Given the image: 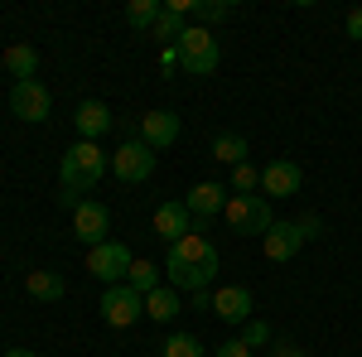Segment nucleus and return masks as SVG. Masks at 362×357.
Segmentation results:
<instances>
[{
	"label": "nucleus",
	"instance_id": "4be33fe9",
	"mask_svg": "<svg viewBox=\"0 0 362 357\" xmlns=\"http://www.w3.org/2000/svg\"><path fill=\"white\" fill-rule=\"evenodd\" d=\"M184 20H189L184 10H174V5H165V10H160V20H155V39H165V49H169V39L179 44V39H184V29H189Z\"/></svg>",
	"mask_w": 362,
	"mask_h": 357
},
{
	"label": "nucleus",
	"instance_id": "6e6552de",
	"mask_svg": "<svg viewBox=\"0 0 362 357\" xmlns=\"http://www.w3.org/2000/svg\"><path fill=\"white\" fill-rule=\"evenodd\" d=\"M131 266H136V261H131V251L121 247V242H112V237H107L102 247L87 251V271L97 275V280H107V285H126Z\"/></svg>",
	"mask_w": 362,
	"mask_h": 357
},
{
	"label": "nucleus",
	"instance_id": "bb28decb",
	"mask_svg": "<svg viewBox=\"0 0 362 357\" xmlns=\"http://www.w3.org/2000/svg\"><path fill=\"white\" fill-rule=\"evenodd\" d=\"M295 227H300V237H305V242H309V237H324V218H314V213H305Z\"/></svg>",
	"mask_w": 362,
	"mask_h": 357
},
{
	"label": "nucleus",
	"instance_id": "7c9ffc66",
	"mask_svg": "<svg viewBox=\"0 0 362 357\" xmlns=\"http://www.w3.org/2000/svg\"><path fill=\"white\" fill-rule=\"evenodd\" d=\"M5 357H39V353H34V348H10Z\"/></svg>",
	"mask_w": 362,
	"mask_h": 357
},
{
	"label": "nucleus",
	"instance_id": "423d86ee",
	"mask_svg": "<svg viewBox=\"0 0 362 357\" xmlns=\"http://www.w3.org/2000/svg\"><path fill=\"white\" fill-rule=\"evenodd\" d=\"M10 111H15L20 121H29V126H39V121L54 116V97H49V87L39 83V78H29V83L10 87Z\"/></svg>",
	"mask_w": 362,
	"mask_h": 357
},
{
	"label": "nucleus",
	"instance_id": "4468645a",
	"mask_svg": "<svg viewBox=\"0 0 362 357\" xmlns=\"http://www.w3.org/2000/svg\"><path fill=\"white\" fill-rule=\"evenodd\" d=\"M261 247H266L271 261H290V256H300L305 237H300V227H295V222H271V232L261 237Z\"/></svg>",
	"mask_w": 362,
	"mask_h": 357
},
{
	"label": "nucleus",
	"instance_id": "c756f323",
	"mask_svg": "<svg viewBox=\"0 0 362 357\" xmlns=\"http://www.w3.org/2000/svg\"><path fill=\"white\" fill-rule=\"evenodd\" d=\"M271 357H309V353H305V348H295V343H276Z\"/></svg>",
	"mask_w": 362,
	"mask_h": 357
},
{
	"label": "nucleus",
	"instance_id": "b1692460",
	"mask_svg": "<svg viewBox=\"0 0 362 357\" xmlns=\"http://www.w3.org/2000/svg\"><path fill=\"white\" fill-rule=\"evenodd\" d=\"M160 0H131L126 5V20H131V29H155V20H160Z\"/></svg>",
	"mask_w": 362,
	"mask_h": 357
},
{
	"label": "nucleus",
	"instance_id": "7ed1b4c3",
	"mask_svg": "<svg viewBox=\"0 0 362 357\" xmlns=\"http://www.w3.org/2000/svg\"><path fill=\"white\" fill-rule=\"evenodd\" d=\"M223 218H227V227H232L237 237H266L271 222H276L266 193H232L227 208H223Z\"/></svg>",
	"mask_w": 362,
	"mask_h": 357
},
{
	"label": "nucleus",
	"instance_id": "cd10ccee",
	"mask_svg": "<svg viewBox=\"0 0 362 357\" xmlns=\"http://www.w3.org/2000/svg\"><path fill=\"white\" fill-rule=\"evenodd\" d=\"M213 357H251V348L242 343V338H227V343H218V353Z\"/></svg>",
	"mask_w": 362,
	"mask_h": 357
},
{
	"label": "nucleus",
	"instance_id": "1a4fd4ad",
	"mask_svg": "<svg viewBox=\"0 0 362 357\" xmlns=\"http://www.w3.org/2000/svg\"><path fill=\"white\" fill-rule=\"evenodd\" d=\"M107 227H112V213H107L102 203H92V198L78 203V213H73V237H78L87 251L107 242Z\"/></svg>",
	"mask_w": 362,
	"mask_h": 357
},
{
	"label": "nucleus",
	"instance_id": "5701e85b",
	"mask_svg": "<svg viewBox=\"0 0 362 357\" xmlns=\"http://www.w3.org/2000/svg\"><path fill=\"white\" fill-rule=\"evenodd\" d=\"M160 353H165V357H208L194 333H169L165 343H160Z\"/></svg>",
	"mask_w": 362,
	"mask_h": 357
},
{
	"label": "nucleus",
	"instance_id": "ddd939ff",
	"mask_svg": "<svg viewBox=\"0 0 362 357\" xmlns=\"http://www.w3.org/2000/svg\"><path fill=\"white\" fill-rule=\"evenodd\" d=\"M213 314H218L223 324H247L251 319V290L247 285H223V290L213 295Z\"/></svg>",
	"mask_w": 362,
	"mask_h": 357
},
{
	"label": "nucleus",
	"instance_id": "c85d7f7f",
	"mask_svg": "<svg viewBox=\"0 0 362 357\" xmlns=\"http://www.w3.org/2000/svg\"><path fill=\"white\" fill-rule=\"evenodd\" d=\"M343 29H348L353 39H362V5H358V10H348V20H343Z\"/></svg>",
	"mask_w": 362,
	"mask_h": 357
},
{
	"label": "nucleus",
	"instance_id": "f257e3e1",
	"mask_svg": "<svg viewBox=\"0 0 362 357\" xmlns=\"http://www.w3.org/2000/svg\"><path fill=\"white\" fill-rule=\"evenodd\" d=\"M169 285L174 290H189V295H208V285H213V275H218V247L203 237V232H189V237H179L174 247H169Z\"/></svg>",
	"mask_w": 362,
	"mask_h": 357
},
{
	"label": "nucleus",
	"instance_id": "0eeeda50",
	"mask_svg": "<svg viewBox=\"0 0 362 357\" xmlns=\"http://www.w3.org/2000/svg\"><path fill=\"white\" fill-rule=\"evenodd\" d=\"M102 319L112 324V329H131L136 319H145V295H136L131 285H107V295H102Z\"/></svg>",
	"mask_w": 362,
	"mask_h": 357
},
{
	"label": "nucleus",
	"instance_id": "f03ea898",
	"mask_svg": "<svg viewBox=\"0 0 362 357\" xmlns=\"http://www.w3.org/2000/svg\"><path fill=\"white\" fill-rule=\"evenodd\" d=\"M107 169H112V160H107V155H102L92 140L68 145V150H63V160H58V189H63V193H58V203L78 213V203H87L83 193L97 189Z\"/></svg>",
	"mask_w": 362,
	"mask_h": 357
},
{
	"label": "nucleus",
	"instance_id": "aec40b11",
	"mask_svg": "<svg viewBox=\"0 0 362 357\" xmlns=\"http://www.w3.org/2000/svg\"><path fill=\"white\" fill-rule=\"evenodd\" d=\"M247 155H251L247 136H237V131H223V136L213 140V160H223V165H232V169L247 165Z\"/></svg>",
	"mask_w": 362,
	"mask_h": 357
},
{
	"label": "nucleus",
	"instance_id": "9b49d317",
	"mask_svg": "<svg viewBox=\"0 0 362 357\" xmlns=\"http://www.w3.org/2000/svg\"><path fill=\"white\" fill-rule=\"evenodd\" d=\"M179 131H184V126H179L174 111H145V116H140V140H145L150 150H169V145L179 140Z\"/></svg>",
	"mask_w": 362,
	"mask_h": 357
},
{
	"label": "nucleus",
	"instance_id": "393cba45",
	"mask_svg": "<svg viewBox=\"0 0 362 357\" xmlns=\"http://www.w3.org/2000/svg\"><path fill=\"white\" fill-rule=\"evenodd\" d=\"M232 189H237V193H256V189H261V169H251V160H247V165H237V169H232Z\"/></svg>",
	"mask_w": 362,
	"mask_h": 357
},
{
	"label": "nucleus",
	"instance_id": "9d476101",
	"mask_svg": "<svg viewBox=\"0 0 362 357\" xmlns=\"http://www.w3.org/2000/svg\"><path fill=\"white\" fill-rule=\"evenodd\" d=\"M300 184H305V169L295 160H276V165L261 169V193L266 198H290V193H300Z\"/></svg>",
	"mask_w": 362,
	"mask_h": 357
},
{
	"label": "nucleus",
	"instance_id": "dca6fc26",
	"mask_svg": "<svg viewBox=\"0 0 362 357\" xmlns=\"http://www.w3.org/2000/svg\"><path fill=\"white\" fill-rule=\"evenodd\" d=\"M184 208H189L198 222H208L213 213H223V208H227V189H223V184H194L189 198H184Z\"/></svg>",
	"mask_w": 362,
	"mask_h": 357
},
{
	"label": "nucleus",
	"instance_id": "6ab92c4d",
	"mask_svg": "<svg viewBox=\"0 0 362 357\" xmlns=\"http://www.w3.org/2000/svg\"><path fill=\"white\" fill-rule=\"evenodd\" d=\"M5 68L15 73V83H29V78L39 73V49H34V44H10V49H5Z\"/></svg>",
	"mask_w": 362,
	"mask_h": 357
},
{
	"label": "nucleus",
	"instance_id": "a211bd4d",
	"mask_svg": "<svg viewBox=\"0 0 362 357\" xmlns=\"http://www.w3.org/2000/svg\"><path fill=\"white\" fill-rule=\"evenodd\" d=\"M174 314H184V304H179V290H174V285H160L155 295H145V319L169 324Z\"/></svg>",
	"mask_w": 362,
	"mask_h": 357
},
{
	"label": "nucleus",
	"instance_id": "2eb2a0df",
	"mask_svg": "<svg viewBox=\"0 0 362 357\" xmlns=\"http://www.w3.org/2000/svg\"><path fill=\"white\" fill-rule=\"evenodd\" d=\"M73 121H78V136L92 140V145H97V136H107V131L116 126V116H112V107H107V102H83Z\"/></svg>",
	"mask_w": 362,
	"mask_h": 357
},
{
	"label": "nucleus",
	"instance_id": "a878e982",
	"mask_svg": "<svg viewBox=\"0 0 362 357\" xmlns=\"http://www.w3.org/2000/svg\"><path fill=\"white\" fill-rule=\"evenodd\" d=\"M247 348H261V343H271V324H261V319H247V338H242Z\"/></svg>",
	"mask_w": 362,
	"mask_h": 357
},
{
	"label": "nucleus",
	"instance_id": "412c9836",
	"mask_svg": "<svg viewBox=\"0 0 362 357\" xmlns=\"http://www.w3.org/2000/svg\"><path fill=\"white\" fill-rule=\"evenodd\" d=\"M126 285H131L136 295H155L165 280H160V266H155V261H136V266H131V275H126Z\"/></svg>",
	"mask_w": 362,
	"mask_h": 357
},
{
	"label": "nucleus",
	"instance_id": "20e7f679",
	"mask_svg": "<svg viewBox=\"0 0 362 357\" xmlns=\"http://www.w3.org/2000/svg\"><path fill=\"white\" fill-rule=\"evenodd\" d=\"M174 49H179V68L194 73V78H208V73L218 68V58H223L218 39H213V29H203V25H189V29H184V39H179Z\"/></svg>",
	"mask_w": 362,
	"mask_h": 357
},
{
	"label": "nucleus",
	"instance_id": "f3484780",
	"mask_svg": "<svg viewBox=\"0 0 362 357\" xmlns=\"http://www.w3.org/2000/svg\"><path fill=\"white\" fill-rule=\"evenodd\" d=\"M25 290L34 295V300L54 304V300H63V295H68V280H63L58 271H29L25 275Z\"/></svg>",
	"mask_w": 362,
	"mask_h": 357
},
{
	"label": "nucleus",
	"instance_id": "39448f33",
	"mask_svg": "<svg viewBox=\"0 0 362 357\" xmlns=\"http://www.w3.org/2000/svg\"><path fill=\"white\" fill-rule=\"evenodd\" d=\"M112 174L121 179V184H145V179L155 174V150H150L140 136H126L121 150L112 155Z\"/></svg>",
	"mask_w": 362,
	"mask_h": 357
},
{
	"label": "nucleus",
	"instance_id": "f8f14e48",
	"mask_svg": "<svg viewBox=\"0 0 362 357\" xmlns=\"http://www.w3.org/2000/svg\"><path fill=\"white\" fill-rule=\"evenodd\" d=\"M194 232V213L184 208V203H160L155 208V237L165 242V247H174L179 237H189Z\"/></svg>",
	"mask_w": 362,
	"mask_h": 357
}]
</instances>
